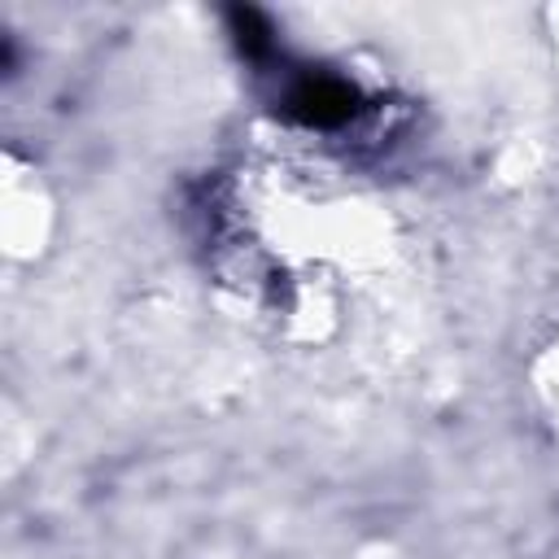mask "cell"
<instances>
[{
	"mask_svg": "<svg viewBox=\"0 0 559 559\" xmlns=\"http://www.w3.org/2000/svg\"><path fill=\"white\" fill-rule=\"evenodd\" d=\"M284 114L310 131H341L345 122H354L362 114V96L349 79L328 74V70H310L297 74L284 92Z\"/></svg>",
	"mask_w": 559,
	"mask_h": 559,
	"instance_id": "6da1fadb",
	"label": "cell"
},
{
	"mask_svg": "<svg viewBox=\"0 0 559 559\" xmlns=\"http://www.w3.org/2000/svg\"><path fill=\"white\" fill-rule=\"evenodd\" d=\"M227 31H231V39H236V48H240L245 61H253V66L275 61V31H271V22L258 9L231 4L227 9Z\"/></svg>",
	"mask_w": 559,
	"mask_h": 559,
	"instance_id": "7a4b0ae2",
	"label": "cell"
}]
</instances>
